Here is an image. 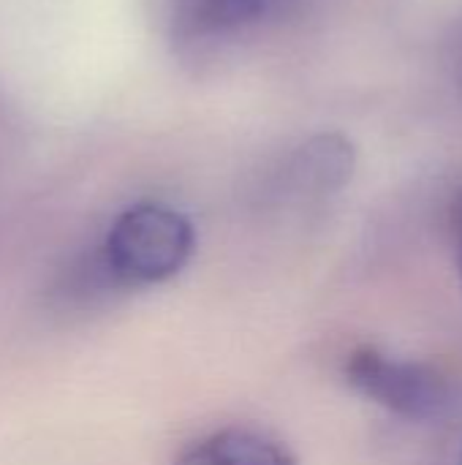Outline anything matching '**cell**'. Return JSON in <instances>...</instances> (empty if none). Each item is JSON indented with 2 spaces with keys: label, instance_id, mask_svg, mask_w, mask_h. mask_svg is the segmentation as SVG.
Listing matches in <instances>:
<instances>
[{
  "label": "cell",
  "instance_id": "cell-1",
  "mask_svg": "<svg viewBox=\"0 0 462 465\" xmlns=\"http://www.w3.org/2000/svg\"><path fill=\"white\" fill-rule=\"evenodd\" d=\"M193 253L191 223L163 204L125 210L106 234L101 267L120 286H155L174 278Z\"/></svg>",
  "mask_w": 462,
  "mask_h": 465
},
{
  "label": "cell",
  "instance_id": "cell-2",
  "mask_svg": "<svg viewBox=\"0 0 462 465\" xmlns=\"http://www.w3.org/2000/svg\"><path fill=\"white\" fill-rule=\"evenodd\" d=\"M343 371L359 395L406 420H433L449 403V390L436 371L373 346L351 351Z\"/></svg>",
  "mask_w": 462,
  "mask_h": 465
},
{
  "label": "cell",
  "instance_id": "cell-3",
  "mask_svg": "<svg viewBox=\"0 0 462 465\" xmlns=\"http://www.w3.org/2000/svg\"><path fill=\"white\" fill-rule=\"evenodd\" d=\"M354 174V147L340 134H321L302 144L286 169V188L297 196H327Z\"/></svg>",
  "mask_w": 462,
  "mask_h": 465
},
{
  "label": "cell",
  "instance_id": "cell-4",
  "mask_svg": "<svg viewBox=\"0 0 462 465\" xmlns=\"http://www.w3.org/2000/svg\"><path fill=\"white\" fill-rule=\"evenodd\" d=\"M174 465H297L291 452L251 428H223L188 444Z\"/></svg>",
  "mask_w": 462,
  "mask_h": 465
},
{
  "label": "cell",
  "instance_id": "cell-5",
  "mask_svg": "<svg viewBox=\"0 0 462 465\" xmlns=\"http://www.w3.org/2000/svg\"><path fill=\"white\" fill-rule=\"evenodd\" d=\"M280 0H180L177 25L185 35H204L264 16Z\"/></svg>",
  "mask_w": 462,
  "mask_h": 465
},
{
  "label": "cell",
  "instance_id": "cell-6",
  "mask_svg": "<svg viewBox=\"0 0 462 465\" xmlns=\"http://www.w3.org/2000/svg\"><path fill=\"white\" fill-rule=\"evenodd\" d=\"M452 221H455V256H457V272H460L462 281V191L457 193V199H455Z\"/></svg>",
  "mask_w": 462,
  "mask_h": 465
},
{
  "label": "cell",
  "instance_id": "cell-7",
  "mask_svg": "<svg viewBox=\"0 0 462 465\" xmlns=\"http://www.w3.org/2000/svg\"><path fill=\"white\" fill-rule=\"evenodd\" d=\"M457 79H460V84H462V46H460V54H457Z\"/></svg>",
  "mask_w": 462,
  "mask_h": 465
},
{
  "label": "cell",
  "instance_id": "cell-8",
  "mask_svg": "<svg viewBox=\"0 0 462 465\" xmlns=\"http://www.w3.org/2000/svg\"><path fill=\"white\" fill-rule=\"evenodd\" d=\"M460 465H462V452H460Z\"/></svg>",
  "mask_w": 462,
  "mask_h": 465
}]
</instances>
